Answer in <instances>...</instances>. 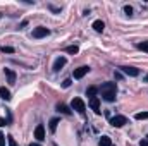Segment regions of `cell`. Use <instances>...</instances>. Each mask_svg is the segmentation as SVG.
I'll use <instances>...</instances> for the list:
<instances>
[{
	"label": "cell",
	"instance_id": "obj_1",
	"mask_svg": "<svg viewBox=\"0 0 148 146\" xmlns=\"http://www.w3.org/2000/svg\"><path fill=\"white\" fill-rule=\"evenodd\" d=\"M98 91H100V95L105 102H114L115 95H117V84L115 83H103Z\"/></svg>",
	"mask_w": 148,
	"mask_h": 146
},
{
	"label": "cell",
	"instance_id": "obj_2",
	"mask_svg": "<svg viewBox=\"0 0 148 146\" xmlns=\"http://www.w3.org/2000/svg\"><path fill=\"white\" fill-rule=\"evenodd\" d=\"M71 107H73V110H76L77 113H84L86 112V105H84V102L81 100V98H74L73 102H71Z\"/></svg>",
	"mask_w": 148,
	"mask_h": 146
},
{
	"label": "cell",
	"instance_id": "obj_3",
	"mask_svg": "<svg viewBox=\"0 0 148 146\" xmlns=\"http://www.w3.org/2000/svg\"><path fill=\"white\" fill-rule=\"evenodd\" d=\"M124 124H127V119L124 115H115L110 119V126H114V127H122Z\"/></svg>",
	"mask_w": 148,
	"mask_h": 146
},
{
	"label": "cell",
	"instance_id": "obj_4",
	"mask_svg": "<svg viewBox=\"0 0 148 146\" xmlns=\"http://www.w3.org/2000/svg\"><path fill=\"white\" fill-rule=\"evenodd\" d=\"M48 35H50V31L47 28H43V26L33 29V38H45V36H48Z\"/></svg>",
	"mask_w": 148,
	"mask_h": 146
},
{
	"label": "cell",
	"instance_id": "obj_5",
	"mask_svg": "<svg viewBox=\"0 0 148 146\" xmlns=\"http://www.w3.org/2000/svg\"><path fill=\"white\" fill-rule=\"evenodd\" d=\"M88 72H90V67H88V65L77 67V69L74 71V79H81V77H84V76H86Z\"/></svg>",
	"mask_w": 148,
	"mask_h": 146
},
{
	"label": "cell",
	"instance_id": "obj_6",
	"mask_svg": "<svg viewBox=\"0 0 148 146\" xmlns=\"http://www.w3.org/2000/svg\"><path fill=\"white\" fill-rule=\"evenodd\" d=\"M90 107L95 110L97 115H100V98L95 96V98H90Z\"/></svg>",
	"mask_w": 148,
	"mask_h": 146
},
{
	"label": "cell",
	"instance_id": "obj_7",
	"mask_svg": "<svg viewBox=\"0 0 148 146\" xmlns=\"http://www.w3.org/2000/svg\"><path fill=\"white\" fill-rule=\"evenodd\" d=\"M66 62H67V59H66V57H59V59L53 62V71H55V72H59V71L66 65Z\"/></svg>",
	"mask_w": 148,
	"mask_h": 146
},
{
	"label": "cell",
	"instance_id": "obj_8",
	"mask_svg": "<svg viewBox=\"0 0 148 146\" xmlns=\"http://www.w3.org/2000/svg\"><path fill=\"white\" fill-rule=\"evenodd\" d=\"M35 138H36L38 141H43L45 139V127L40 124V126H36V129H35Z\"/></svg>",
	"mask_w": 148,
	"mask_h": 146
},
{
	"label": "cell",
	"instance_id": "obj_9",
	"mask_svg": "<svg viewBox=\"0 0 148 146\" xmlns=\"http://www.w3.org/2000/svg\"><path fill=\"white\" fill-rule=\"evenodd\" d=\"M122 71H124V74H127V76H133V77H136L138 74H140V71L136 69V67H131V65H126V67H121Z\"/></svg>",
	"mask_w": 148,
	"mask_h": 146
},
{
	"label": "cell",
	"instance_id": "obj_10",
	"mask_svg": "<svg viewBox=\"0 0 148 146\" xmlns=\"http://www.w3.org/2000/svg\"><path fill=\"white\" fill-rule=\"evenodd\" d=\"M0 98H2V100H5V102H9V100L12 98V96H10V91H9L5 86H2V88H0Z\"/></svg>",
	"mask_w": 148,
	"mask_h": 146
},
{
	"label": "cell",
	"instance_id": "obj_11",
	"mask_svg": "<svg viewBox=\"0 0 148 146\" xmlns=\"http://www.w3.org/2000/svg\"><path fill=\"white\" fill-rule=\"evenodd\" d=\"M93 29H95L97 33H103V29H105L103 21H95V23H93Z\"/></svg>",
	"mask_w": 148,
	"mask_h": 146
},
{
	"label": "cell",
	"instance_id": "obj_12",
	"mask_svg": "<svg viewBox=\"0 0 148 146\" xmlns=\"http://www.w3.org/2000/svg\"><path fill=\"white\" fill-rule=\"evenodd\" d=\"M5 76H7V81H9V84H14V83H16V72H14V71H10V69H5Z\"/></svg>",
	"mask_w": 148,
	"mask_h": 146
},
{
	"label": "cell",
	"instance_id": "obj_13",
	"mask_svg": "<svg viewBox=\"0 0 148 146\" xmlns=\"http://www.w3.org/2000/svg\"><path fill=\"white\" fill-rule=\"evenodd\" d=\"M57 124H59V119H52V120H50V124H48L50 132H55V131H57Z\"/></svg>",
	"mask_w": 148,
	"mask_h": 146
},
{
	"label": "cell",
	"instance_id": "obj_14",
	"mask_svg": "<svg viewBox=\"0 0 148 146\" xmlns=\"http://www.w3.org/2000/svg\"><path fill=\"white\" fill-rule=\"evenodd\" d=\"M100 146H112V141L109 136H102V139H100V143H98Z\"/></svg>",
	"mask_w": 148,
	"mask_h": 146
},
{
	"label": "cell",
	"instance_id": "obj_15",
	"mask_svg": "<svg viewBox=\"0 0 148 146\" xmlns=\"http://www.w3.org/2000/svg\"><path fill=\"white\" fill-rule=\"evenodd\" d=\"M97 91H98V88H95V86H90V88L86 89V95H88L90 98H95V95H97Z\"/></svg>",
	"mask_w": 148,
	"mask_h": 146
},
{
	"label": "cell",
	"instance_id": "obj_16",
	"mask_svg": "<svg viewBox=\"0 0 148 146\" xmlns=\"http://www.w3.org/2000/svg\"><path fill=\"white\" fill-rule=\"evenodd\" d=\"M57 110H59V112H62V113H66V115H69V113H71V110L67 108L64 103H59V105H57Z\"/></svg>",
	"mask_w": 148,
	"mask_h": 146
},
{
	"label": "cell",
	"instance_id": "obj_17",
	"mask_svg": "<svg viewBox=\"0 0 148 146\" xmlns=\"http://www.w3.org/2000/svg\"><path fill=\"white\" fill-rule=\"evenodd\" d=\"M134 119H138V120H148V112H140V113H136Z\"/></svg>",
	"mask_w": 148,
	"mask_h": 146
},
{
	"label": "cell",
	"instance_id": "obj_18",
	"mask_svg": "<svg viewBox=\"0 0 148 146\" xmlns=\"http://www.w3.org/2000/svg\"><path fill=\"white\" fill-rule=\"evenodd\" d=\"M66 52H67V53H73V55H76V53L79 52V48H77L76 45H71V46H67V48H66Z\"/></svg>",
	"mask_w": 148,
	"mask_h": 146
},
{
	"label": "cell",
	"instance_id": "obj_19",
	"mask_svg": "<svg viewBox=\"0 0 148 146\" xmlns=\"http://www.w3.org/2000/svg\"><path fill=\"white\" fill-rule=\"evenodd\" d=\"M138 48L148 53V41H141V43H138Z\"/></svg>",
	"mask_w": 148,
	"mask_h": 146
},
{
	"label": "cell",
	"instance_id": "obj_20",
	"mask_svg": "<svg viewBox=\"0 0 148 146\" xmlns=\"http://www.w3.org/2000/svg\"><path fill=\"white\" fill-rule=\"evenodd\" d=\"M7 143H9V146H19L17 143H16V139H14L12 136H7Z\"/></svg>",
	"mask_w": 148,
	"mask_h": 146
},
{
	"label": "cell",
	"instance_id": "obj_21",
	"mask_svg": "<svg viewBox=\"0 0 148 146\" xmlns=\"http://www.w3.org/2000/svg\"><path fill=\"white\" fill-rule=\"evenodd\" d=\"M2 52L3 53H14V48L12 46H2Z\"/></svg>",
	"mask_w": 148,
	"mask_h": 146
},
{
	"label": "cell",
	"instance_id": "obj_22",
	"mask_svg": "<svg viewBox=\"0 0 148 146\" xmlns=\"http://www.w3.org/2000/svg\"><path fill=\"white\" fill-rule=\"evenodd\" d=\"M124 12H126L127 16H131V14H133V7H129V5H126V7H124Z\"/></svg>",
	"mask_w": 148,
	"mask_h": 146
},
{
	"label": "cell",
	"instance_id": "obj_23",
	"mask_svg": "<svg viewBox=\"0 0 148 146\" xmlns=\"http://www.w3.org/2000/svg\"><path fill=\"white\" fill-rule=\"evenodd\" d=\"M0 146H5V136L0 132Z\"/></svg>",
	"mask_w": 148,
	"mask_h": 146
},
{
	"label": "cell",
	"instance_id": "obj_24",
	"mask_svg": "<svg viewBox=\"0 0 148 146\" xmlns=\"http://www.w3.org/2000/svg\"><path fill=\"white\" fill-rule=\"evenodd\" d=\"M62 86H64V88H69V86H71V79H66V81L62 83Z\"/></svg>",
	"mask_w": 148,
	"mask_h": 146
},
{
	"label": "cell",
	"instance_id": "obj_25",
	"mask_svg": "<svg viewBox=\"0 0 148 146\" xmlns=\"http://www.w3.org/2000/svg\"><path fill=\"white\" fill-rule=\"evenodd\" d=\"M7 124H9V122H7L5 119H2V117H0V127H3V126H7Z\"/></svg>",
	"mask_w": 148,
	"mask_h": 146
},
{
	"label": "cell",
	"instance_id": "obj_26",
	"mask_svg": "<svg viewBox=\"0 0 148 146\" xmlns=\"http://www.w3.org/2000/svg\"><path fill=\"white\" fill-rule=\"evenodd\" d=\"M140 146H148V139H143V141L140 143Z\"/></svg>",
	"mask_w": 148,
	"mask_h": 146
},
{
	"label": "cell",
	"instance_id": "obj_27",
	"mask_svg": "<svg viewBox=\"0 0 148 146\" xmlns=\"http://www.w3.org/2000/svg\"><path fill=\"white\" fill-rule=\"evenodd\" d=\"M29 146H40V145H38V143H33V145H29Z\"/></svg>",
	"mask_w": 148,
	"mask_h": 146
},
{
	"label": "cell",
	"instance_id": "obj_28",
	"mask_svg": "<svg viewBox=\"0 0 148 146\" xmlns=\"http://www.w3.org/2000/svg\"><path fill=\"white\" fill-rule=\"evenodd\" d=\"M145 81H148V74H147V77H145Z\"/></svg>",
	"mask_w": 148,
	"mask_h": 146
},
{
	"label": "cell",
	"instance_id": "obj_29",
	"mask_svg": "<svg viewBox=\"0 0 148 146\" xmlns=\"http://www.w3.org/2000/svg\"><path fill=\"white\" fill-rule=\"evenodd\" d=\"M53 146H57V145H53Z\"/></svg>",
	"mask_w": 148,
	"mask_h": 146
}]
</instances>
